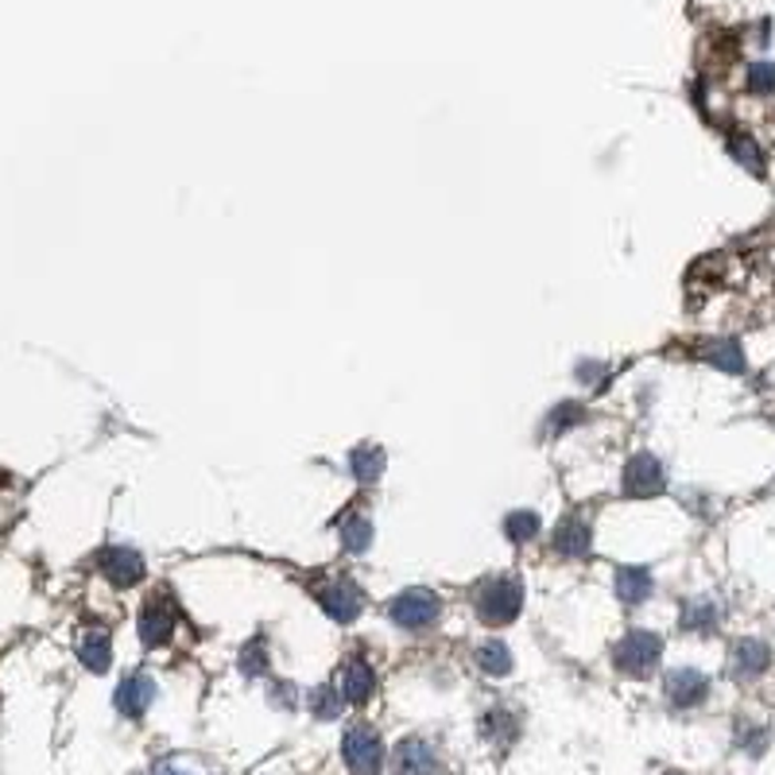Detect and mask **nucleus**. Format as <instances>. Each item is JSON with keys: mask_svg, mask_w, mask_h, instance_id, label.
<instances>
[{"mask_svg": "<svg viewBox=\"0 0 775 775\" xmlns=\"http://www.w3.org/2000/svg\"><path fill=\"white\" fill-rule=\"evenodd\" d=\"M477 620L489 628H505L520 617L523 609V582L516 574H489L474 590Z\"/></svg>", "mask_w": 775, "mask_h": 775, "instance_id": "1", "label": "nucleus"}, {"mask_svg": "<svg viewBox=\"0 0 775 775\" xmlns=\"http://www.w3.org/2000/svg\"><path fill=\"white\" fill-rule=\"evenodd\" d=\"M659 659H663V640H659L656 633H648V628H633V633L620 636L617 648H613V663H617V671L628 675V679H651Z\"/></svg>", "mask_w": 775, "mask_h": 775, "instance_id": "2", "label": "nucleus"}, {"mask_svg": "<svg viewBox=\"0 0 775 775\" xmlns=\"http://www.w3.org/2000/svg\"><path fill=\"white\" fill-rule=\"evenodd\" d=\"M388 617H392L396 628H404V633H427L443 617V602H438L435 590L412 586L388 602Z\"/></svg>", "mask_w": 775, "mask_h": 775, "instance_id": "3", "label": "nucleus"}, {"mask_svg": "<svg viewBox=\"0 0 775 775\" xmlns=\"http://www.w3.org/2000/svg\"><path fill=\"white\" fill-rule=\"evenodd\" d=\"M315 602L322 605V613L330 620H338V625H353V620H361L364 613V594L361 586H357L353 577H322L315 586Z\"/></svg>", "mask_w": 775, "mask_h": 775, "instance_id": "4", "label": "nucleus"}, {"mask_svg": "<svg viewBox=\"0 0 775 775\" xmlns=\"http://www.w3.org/2000/svg\"><path fill=\"white\" fill-rule=\"evenodd\" d=\"M341 760L353 775H376L384 767V741L372 725H349L341 736Z\"/></svg>", "mask_w": 775, "mask_h": 775, "instance_id": "5", "label": "nucleus"}, {"mask_svg": "<svg viewBox=\"0 0 775 775\" xmlns=\"http://www.w3.org/2000/svg\"><path fill=\"white\" fill-rule=\"evenodd\" d=\"M620 492L633 500H648V497H659L667 492V469L663 461L656 458L651 450H640L628 458L625 466V477H620Z\"/></svg>", "mask_w": 775, "mask_h": 775, "instance_id": "6", "label": "nucleus"}, {"mask_svg": "<svg viewBox=\"0 0 775 775\" xmlns=\"http://www.w3.org/2000/svg\"><path fill=\"white\" fill-rule=\"evenodd\" d=\"M97 570H102L105 582H113L117 590H128L144 577V554L128 543H109L97 554Z\"/></svg>", "mask_w": 775, "mask_h": 775, "instance_id": "7", "label": "nucleus"}, {"mask_svg": "<svg viewBox=\"0 0 775 775\" xmlns=\"http://www.w3.org/2000/svg\"><path fill=\"white\" fill-rule=\"evenodd\" d=\"M136 633H140L144 648H163L174 636V605L163 594L148 597L140 609V620H136Z\"/></svg>", "mask_w": 775, "mask_h": 775, "instance_id": "8", "label": "nucleus"}, {"mask_svg": "<svg viewBox=\"0 0 775 775\" xmlns=\"http://www.w3.org/2000/svg\"><path fill=\"white\" fill-rule=\"evenodd\" d=\"M156 694H159L156 679H151L148 671H132L128 679H120V687H117V694H113V702H117V710L125 713V718L140 721L144 713L151 710Z\"/></svg>", "mask_w": 775, "mask_h": 775, "instance_id": "9", "label": "nucleus"}, {"mask_svg": "<svg viewBox=\"0 0 775 775\" xmlns=\"http://www.w3.org/2000/svg\"><path fill=\"white\" fill-rule=\"evenodd\" d=\"M396 775H443V760H438L435 744H427L423 736H404L396 744Z\"/></svg>", "mask_w": 775, "mask_h": 775, "instance_id": "10", "label": "nucleus"}, {"mask_svg": "<svg viewBox=\"0 0 775 775\" xmlns=\"http://www.w3.org/2000/svg\"><path fill=\"white\" fill-rule=\"evenodd\" d=\"M663 694L675 710H694V705H702L705 694H710V679H705L702 671H694V667H679V671L667 675Z\"/></svg>", "mask_w": 775, "mask_h": 775, "instance_id": "11", "label": "nucleus"}, {"mask_svg": "<svg viewBox=\"0 0 775 775\" xmlns=\"http://www.w3.org/2000/svg\"><path fill=\"white\" fill-rule=\"evenodd\" d=\"M338 690L346 698V705H364L372 694H376V671H372L369 659L349 656L338 671Z\"/></svg>", "mask_w": 775, "mask_h": 775, "instance_id": "12", "label": "nucleus"}, {"mask_svg": "<svg viewBox=\"0 0 775 775\" xmlns=\"http://www.w3.org/2000/svg\"><path fill=\"white\" fill-rule=\"evenodd\" d=\"M590 546H594V528H590L586 516H562V523L554 528V551L562 554V559H586Z\"/></svg>", "mask_w": 775, "mask_h": 775, "instance_id": "13", "label": "nucleus"}, {"mask_svg": "<svg viewBox=\"0 0 775 775\" xmlns=\"http://www.w3.org/2000/svg\"><path fill=\"white\" fill-rule=\"evenodd\" d=\"M729 667H733V675L736 679H760V675L772 667V648H767L764 640H736V648H733V656H729Z\"/></svg>", "mask_w": 775, "mask_h": 775, "instance_id": "14", "label": "nucleus"}, {"mask_svg": "<svg viewBox=\"0 0 775 775\" xmlns=\"http://www.w3.org/2000/svg\"><path fill=\"white\" fill-rule=\"evenodd\" d=\"M613 586H617V597L625 605H644L651 597V590H656V577H651L648 566H620Z\"/></svg>", "mask_w": 775, "mask_h": 775, "instance_id": "15", "label": "nucleus"}, {"mask_svg": "<svg viewBox=\"0 0 775 775\" xmlns=\"http://www.w3.org/2000/svg\"><path fill=\"white\" fill-rule=\"evenodd\" d=\"M78 659H82V667H86V671H94V675L109 671V663H113V640H109V633H105V628H89V633H82Z\"/></svg>", "mask_w": 775, "mask_h": 775, "instance_id": "16", "label": "nucleus"}, {"mask_svg": "<svg viewBox=\"0 0 775 775\" xmlns=\"http://www.w3.org/2000/svg\"><path fill=\"white\" fill-rule=\"evenodd\" d=\"M349 474H353V481L357 485H376L380 477H384V466H388V458H384V450L380 446H357V450H349Z\"/></svg>", "mask_w": 775, "mask_h": 775, "instance_id": "17", "label": "nucleus"}, {"mask_svg": "<svg viewBox=\"0 0 775 775\" xmlns=\"http://www.w3.org/2000/svg\"><path fill=\"white\" fill-rule=\"evenodd\" d=\"M372 539H376V528H372L369 512H346V520H341V546H346L349 554H369Z\"/></svg>", "mask_w": 775, "mask_h": 775, "instance_id": "18", "label": "nucleus"}, {"mask_svg": "<svg viewBox=\"0 0 775 775\" xmlns=\"http://www.w3.org/2000/svg\"><path fill=\"white\" fill-rule=\"evenodd\" d=\"M718 620H721V609H718V602H710V597H694V602H687L679 613L682 633H713Z\"/></svg>", "mask_w": 775, "mask_h": 775, "instance_id": "19", "label": "nucleus"}, {"mask_svg": "<svg viewBox=\"0 0 775 775\" xmlns=\"http://www.w3.org/2000/svg\"><path fill=\"white\" fill-rule=\"evenodd\" d=\"M481 733L489 736L492 744L508 749V744H512L516 736H520V718H516L512 710H505V705H492V710L481 718Z\"/></svg>", "mask_w": 775, "mask_h": 775, "instance_id": "20", "label": "nucleus"}, {"mask_svg": "<svg viewBox=\"0 0 775 775\" xmlns=\"http://www.w3.org/2000/svg\"><path fill=\"white\" fill-rule=\"evenodd\" d=\"M539 531H543V520H539V512H531V508H516V512L505 516V539L516 546H528L539 539Z\"/></svg>", "mask_w": 775, "mask_h": 775, "instance_id": "21", "label": "nucleus"}, {"mask_svg": "<svg viewBox=\"0 0 775 775\" xmlns=\"http://www.w3.org/2000/svg\"><path fill=\"white\" fill-rule=\"evenodd\" d=\"M702 361L713 364V369H721V372H733V376H741V372H744V349L736 346L733 338L710 341V346L702 349Z\"/></svg>", "mask_w": 775, "mask_h": 775, "instance_id": "22", "label": "nucleus"}, {"mask_svg": "<svg viewBox=\"0 0 775 775\" xmlns=\"http://www.w3.org/2000/svg\"><path fill=\"white\" fill-rule=\"evenodd\" d=\"M729 156H733L736 163H741L749 174L764 179V148H760V144L752 140V136H744V132H733V136H729Z\"/></svg>", "mask_w": 775, "mask_h": 775, "instance_id": "23", "label": "nucleus"}, {"mask_svg": "<svg viewBox=\"0 0 775 775\" xmlns=\"http://www.w3.org/2000/svg\"><path fill=\"white\" fill-rule=\"evenodd\" d=\"M477 667H481L485 675H492V679H505V675L512 671V651H508V644L485 640L481 648H477Z\"/></svg>", "mask_w": 775, "mask_h": 775, "instance_id": "24", "label": "nucleus"}, {"mask_svg": "<svg viewBox=\"0 0 775 775\" xmlns=\"http://www.w3.org/2000/svg\"><path fill=\"white\" fill-rule=\"evenodd\" d=\"M237 667H241V675L245 679H264L268 675V640L264 636H253V640L241 648V659H237Z\"/></svg>", "mask_w": 775, "mask_h": 775, "instance_id": "25", "label": "nucleus"}, {"mask_svg": "<svg viewBox=\"0 0 775 775\" xmlns=\"http://www.w3.org/2000/svg\"><path fill=\"white\" fill-rule=\"evenodd\" d=\"M546 435H562V431H574V427H582L586 423V407L577 404V400H566V404H559L551 415H546Z\"/></svg>", "mask_w": 775, "mask_h": 775, "instance_id": "26", "label": "nucleus"}, {"mask_svg": "<svg viewBox=\"0 0 775 775\" xmlns=\"http://www.w3.org/2000/svg\"><path fill=\"white\" fill-rule=\"evenodd\" d=\"M307 705L318 721H333L341 713V705H346V698H341L338 687H315L307 694Z\"/></svg>", "mask_w": 775, "mask_h": 775, "instance_id": "27", "label": "nucleus"}, {"mask_svg": "<svg viewBox=\"0 0 775 775\" xmlns=\"http://www.w3.org/2000/svg\"><path fill=\"white\" fill-rule=\"evenodd\" d=\"M749 89L752 94H775V63H752L749 66Z\"/></svg>", "mask_w": 775, "mask_h": 775, "instance_id": "28", "label": "nucleus"}, {"mask_svg": "<svg viewBox=\"0 0 775 775\" xmlns=\"http://www.w3.org/2000/svg\"><path fill=\"white\" fill-rule=\"evenodd\" d=\"M574 376L582 380V384H590V388H605V380H609V364H602V361H582L574 369Z\"/></svg>", "mask_w": 775, "mask_h": 775, "instance_id": "29", "label": "nucleus"}, {"mask_svg": "<svg viewBox=\"0 0 775 775\" xmlns=\"http://www.w3.org/2000/svg\"><path fill=\"white\" fill-rule=\"evenodd\" d=\"M268 698H272V705H279V710H295V705H299V690H295L291 682H272Z\"/></svg>", "mask_w": 775, "mask_h": 775, "instance_id": "30", "label": "nucleus"}, {"mask_svg": "<svg viewBox=\"0 0 775 775\" xmlns=\"http://www.w3.org/2000/svg\"><path fill=\"white\" fill-rule=\"evenodd\" d=\"M156 775H187V772H179V767H171V764H159Z\"/></svg>", "mask_w": 775, "mask_h": 775, "instance_id": "31", "label": "nucleus"}]
</instances>
